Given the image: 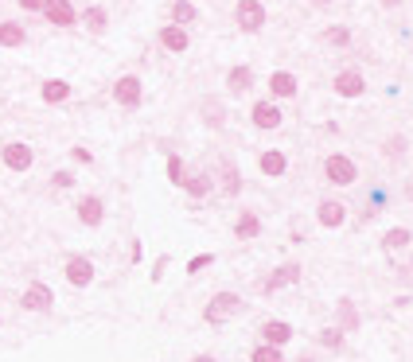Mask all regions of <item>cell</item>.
Returning a JSON list of instances; mask_svg holds the SVG:
<instances>
[{
    "label": "cell",
    "instance_id": "25",
    "mask_svg": "<svg viewBox=\"0 0 413 362\" xmlns=\"http://www.w3.org/2000/svg\"><path fill=\"white\" fill-rule=\"evenodd\" d=\"M82 23H86V31H94V36H102V31L110 28V12H105L102 4H90L86 12H82Z\"/></svg>",
    "mask_w": 413,
    "mask_h": 362
},
{
    "label": "cell",
    "instance_id": "5",
    "mask_svg": "<svg viewBox=\"0 0 413 362\" xmlns=\"http://www.w3.org/2000/svg\"><path fill=\"white\" fill-rule=\"evenodd\" d=\"M63 277H67L70 289H90L94 284V261L82 257V253H70L67 265H63Z\"/></svg>",
    "mask_w": 413,
    "mask_h": 362
},
{
    "label": "cell",
    "instance_id": "18",
    "mask_svg": "<svg viewBox=\"0 0 413 362\" xmlns=\"http://www.w3.org/2000/svg\"><path fill=\"white\" fill-rule=\"evenodd\" d=\"M296 90H300V82H296V74H288V70H273V74H269V94H273V102H285V97H296Z\"/></svg>",
    "mask_w": 413,
    "mask_h": 362
},
{
    "label": "cell",
    "instance_id": "13",
    "mask_svg": "<svg viewBox=\"0 0 413 362\" xmlns=\"http://www.w3.org/2000/svg\"><path fill=\"white\" fill-rule=\"evenodd\" d=\"M332 90L340 97H362V94H367V78H362V70H351V67H347V70L335 74Z\"/></svg>",
    "mask_w": 413,
    "mask_h": 362
},
{
    "label": "cell",
    "instance_id": "10",
    "mask_svg": "<svg viewBox=\"0 0 413 362\" xmlns=\"http://www.w3.org/2000/svg\"><path fill=\"white\" fill-rule=\"evenodd\" d=\"M300 277H304V269L296 265V261H285V265H277L273 273H269V281L261 284L266 292H281V289H293V284H300Z\"/></svg>",
    "mask_w": 413,
    "mask_h": 362
},
{
    "label": "cell",
    "instance_id": "38",
    "mask_svg": "<svg viewBox=\"0 0 413 362\" xmlns=\"http://www.w3.org/2000/svg\"><path fill=\"white\" fill-rule=\"evenodd\" d=\"M23 12H43V0H20Z\"/></svg>",
    "mask_w": 413,
    "mask_h": 362
},
{
    "label": "cell",
    "instance_id": "22",
    "mask_svg": "<svg viewBox=\"0 0 413 362\" xmlns=\"http://www.w3.org/2000/svg\"><path fill=\"white\" fill-rule=\"evenodd\" d=\"M413 245V230H406V226H390L382 234V250L386 253H398V250H409Z\"/></svg>",
    "mask_w": 413,
    "mask_h": 362
},
{
    "label": "cell",
    "instance_id": "7",
    "mask_svg": "<svg viewBox=\"0 0 413 362\" xmlns=\"http://www.w3.org/2000/svg\"><path fill=\"white\" fill-rule=\"evenodd\" d=\"M250 121H253V129H261V133H273V129H281L285 113H281V105L273 102V97H269V102H253Z\"/></svg>",
    "mask_w": 413,
    "mask_h": 362
},
{
    "label": "cell",
    "instance_id": "29",
    "mask_svg": "<svg viewBox=\"0 0 413 362\" xmlns=\"http://www.w3.org/2000/svg\"><path fill=\"white\" fill-rule=\"evenodd\" d=\"M250 362H285V351L269 347V343H258V347L250 351Z\"/></svg>",
    "mask_w": 413,
    "mask_h": 362
},
{
    "label": "cell",
    "instance_id": "14",
    "mask_svg": "<svg viewBox=\"0 0 413 362\" xmlns=\"http://www.w3.org/2000/svg\"><path fill=\"white\" fill-rule=\"evenodd\" d=\"M43 20L55 28H70V23H78V12L70 0H43Z\"/></svg>",
    "mask_w": 413,
    "mask_h": 362
},
{
    "label": "cell",
    "instance_id": "32",
    "mask_svg": "<svg viewBox=\"0 0 413 362\" xmlns=\"http://www.w3.org/2000/svg\"><path fill=\"white\" fill-rule=\"evenodd\" d=\"M206 265H214V253H195V257H192V261H187V273H192V277H195V273H203V269H206Z\"/></svg>",
    "mask_w": 413,
    "mask_h": 362
},
{
    "label": "cell",
    "instance_id": "34",
    "mask_svg": "<svg viewBox=\"0 0 413 362\" xmlns=\"http://www.w3.org/2000/svg\"><path fill=\"white\" fill-rule=\"evenodd\" d=\"M51 183H55V187H74V176H70V171H55Z\"/></svg>",
    "mask_w": 413,
    "mask_h": 362
},
{
    "label": "cell",
    "instance_id": "27",
    "mask_svg": "<svg viewBox=\"0 0 413 362\" xmlns=\"http://www.w3.org/2000/svg\"><path fill=\"white\" fill-rule=\"evenodd\" d=\"M199 20V8L192 4V0H172V23H179V28H187V23Z\"/></svg>",
    "mask_w": 413,
    "mask_h": 362
},
{
    "label": "cell",
    "instance_id": "37",
    "mask_svg": "<svg viewBox=\"0 0 413 362\" xmlns=\"http://www.w3.org/2000/svg\"><path fill=\"white\" fill-rule=\"evenodd\" d=\"M70 156H74L78 164H90V160H94V156H90V148H70Z\"/></svg>",
    "mask_w": 413,
    "mask_h": 362
},
{
    "label": "cell",
    "instance_id": "11",
    "mask_svg": "<svg viewBox=\"0 0 413 362\" xmlns=\"http://www.w3.org/2000/svg\"><path fill=\"white\" fill-rule=\"evenodd\" d=\"M316 222L324 230H340L343 222H347V203H340V199H320L316 203Z\"/></svg>",
    "mask_w": 413,
    "mask_h": 362
},
{
    "label": "cell",
    "instance_id": "30",
    "mask_svg": "<svg viewBox=\"0 0 413 362\" xmlns=\"http://www.w3.org/2000/svg\"><path fill=\"white\" fill-rule=\"evenodd\" d=\"M320 347H324V351H343L347 335L340 331V327H328V331H320Z\"/></svg>",
    "mask_w": 413,
    "mask_h": 362
},
{
    "label": "cell",
    "instance_id": "2",
    "mask_svg": "<svg viewBox=\"0 0 413 362\" xmlns=\"http://www.w3.org/2000/svg\"><path fill=\"white\" fill-rule=\"evenodd\" d=\"M324 179L332 187H351L355 179H359V164H355L347 152H332L324 160Z\"/></svg>",
    "mask_w": 413,
    "mask_h": 362
},
{
    "label": "cell",
    "instance_id": "19",
    "mask_svg": "<svg viewBox=\"0 0 413 362\" xmlns=\"http://www.w3.org/2000/svg\"><path fill=\"white\" fill-rule=\"evenodd\" d=\"M39 97H43L47 105H63L70 97V82H63V78H47L43 86H39Z\"/></svg>",
    "mask_w": 413,
    "mask_h": 362
},
{
    "label": "cell",
    "instance_id": "39",
    "mask_svg": "<svg viewBox=\"0 0 413 362\" xmlns=\"http://www.w3.org/2000/svg\"><path fill=\"white\" fill-rule=\"evenodd\" d=\"M195 362H214V358H211V355H199V358H195Z\"/></svg>",
    "mask_w": 413,
    "mask_h": 362
},
{
    "label": "cell",
    "instance_id": "1",
    "mask_svg": "<svg viewBox=\"0 0 413 362\" xmlns=\"http://www.w3.org/2000/svg\"><path fill=\"white\" fill-rule=\"evenodd\" d=\"M242 308H246V300L238 292H214L211 300H206V308H203V324L222 327V324H230Z\"/></svg>",
    "mask_w": 413,
    "mask_h": 362
},
{
    "label": "cell",
    "instance_id": "23",
    "mask_svg": "<svg viewBox=\"0 0 413 362\" xmlns=\"http://www.w3.org/2000/svg\"><path fill=\"white\" fill-rule=\"evenodd\" d=\"M222 195L226 199H238L242 195V171H238V164H222Z\"/></svg>",
    "mask_w": 413,
    "mask_h": 362
},
{
    "label": "cell",
    "instance_id": "6",
    "mask_svg": "<svg viewBox=\"0 0 413 362\" xmlns=\"http://www.w3.org/2000/svg\"><path fill=\"white\" fill-rule=\"evenodd\" d=\"M293 324L288 319H266V324L258 327V343H269V347H281L285 351L288 343H293Z\"/></svg>",
    "mask_w": 413,
    "mask_h": 362
},
{
    "label": "cell",
    "instance_id": "24",
    "mask_svg": "<svg viewBox=\"0 0 413 362\" xmlns=\"http://www.w3.org/2000/svg\"><path fill=\"white\" fill-rule=\"evenodd\" d=\"M28 43V31L16 20H0V47H23Z\"/></svg>",
    "mask_w": 413,
    "mask_h": 362
},
{
    "label": "cell",
    "instance_id": "26",
    "mask_svg": "<svg viewBox=\"0 0 413 362\" xmlns=\"http://www.w3.org/2000/svg\"><path fill=\"white\" fill-rule=\"evenodd\" d=\"M164 176H168V183H172V187H184V183H187V176H192V171H187V164L179 160L176 152H172L168 160H164Z\"/></svg>",
    "mask_w": 413,
    "mask_h": 362
},
{
    "label": "cell",
    "instance_id": "15",
    "mask_svg": "<svg viewBox=\"0 0 413 362\" xmlns=\"http://www.w3.org/2000/svg\"><path fill=\"white\" fill-rule=\"evenodd\" d=\"M74 215H78L82 226L94 230V226H102V222H105V203L98 199V195H82L78 207H74Z\"/></svg>",
    "mask_w": 413,
    "mask_h": 362
},
{
    "label": "cell",
    "instance_id": "21",
    "mask_svg": "<svg viewBox=\"0 0 413 362\" xmlns=\"http://www.w3.org/2000/svg\"><path fill=\"white\" fill-rule=\"evenodd\" d=\"M261 234V218L253 215V211H238L234 218V238H242V242H250V238Z\"/></svg>",
    "mask_w": 413,
    "mask_h": 362
},
{
    "label": "cell",
    "instance_id": "28",
    "mask_svg": "<svg viewBox=\"0 0 413 362\" xmlns=\"http://www.w3.org/2000/svg\"><path fill=\"white\" fill-rule=\"evenodd\" d=\"M184 191L192 195V199H206V195L214 191V179H211V176H203V171H195V176H187Z\"/></svg>",
    "mask_w": 413,
    "mask_h": 362
},
{
    "label": "cell",
    "instance_id": "33",
    "mask_svg": "<svg viewBox=\"0 0 413 362\" xmlns=\"http://www.w3.org/2000/svg\"><path fill=\"white\" fill-rule=\"evenodd\" d=\"M386 156H390V160H402V156H406V141H402V137H390V141H386Z\"/></svg>",
    "mask_w": 413,
    "mask_h": 362
},
{
    "label": "cell",
    "instance_id": "35",
    "mask_svg": "<svg viewBox=\"0 0 413 362\" xmlns=\"http://www.w3.org/2000/svg\"><path fill=\"white\" fill-rule=\"evenodd\" d=\"M164 269H168V253H164V257H156V265H152V281H160Z\"/></svg>",
    "mask_w": 413,
    "mask_h": 362
},
{
    "label": "cell",
    "instance_id": "36",
    "mask_svg": "<svg viewBox=\"0 0 413 362\" xmlns=\"http://www.w3.org/2000/svg\"><path fill=\"white\" fill-rule=\"evenodd\" d=\"M140 257H145V245H140L137 238H133V245H129V261H133V265H137Z\"/></svg>",
    "mask_w": 413,
    "mask_h": 362
},
{
    "label": "cell",
    "instance_id": "9",
    "mask_svg": "<svg viewBox=\"0 0 413 362\" xmlns=\"http://www.w3.org/2000/svg\"><path fill=\"white\" fill-rule=\"evenodd\" d=\"M20 308H28V312H51L55 308V292L47 289L43 281H31L28 289H23V296H20Z\"/></svg>",
    "mask_w": 413,
    "mask_h": 362
},
{
    "label": "cell",
    "instance_id": "8",
    "mask_svg": "<svg viewBox=\"0 0 413 362\" xmlns=\"http://www.w3.org/2000/svg\"><path fill=\"white\" fill-rule=\"evenodd\" d=\"M0 160H4L8 171H28L31 164H36V152H31L23 141H8L4 148H0Z\"/></svg>",
    "mask_w": 413,
    "mask_h": 362
},
{
    "label": "cell",
    "instance_id": "17",
    "mask_svg": "<svg viewBox=\"0 0 413 362\" xmlns=\"http://www.w3.org/2000/svg\"><path fill=\"white\" fill-rule=\"evenodd\" d=\"M156 39H160V47L172 51V55H184L187 47H192V36H187V28H179V23H164Z\"/></svg>",
    "mask_w": 413,
    "mask_h": 362
},
{
    "label": "cell",
    "instance_id": "31",
    "mask_svg": "<svg viewBox=\"0 0 413 362\" xmlns=\"http://www.w3.org/2000/svg\"><path fill=\"white\" fill-rule=\"evenodd\" d=\"M324 39L332 47H351V28H343V23H332V28L324 31Z\"/></svg>",
    "mask_w": 413,
    "mask_h": 362
},
{
    "label": "cell",
    "instance_id": "40",
    "mask_svg": "<svg viewBox=\"0 0 413 362\" xmlns=\"http://www.w3.org/2000/svg\"><path fill=\"white\" fill-rule=\"evenodd\" d=\"M406 195H409V199H413V183H409V187H406Z\"/></svg>",
    "mask_w": 413,
    "mask_h": 362
},
{
    "label": "cell",
    "instance_id": "12",
    "mask_svg": "<svg viewBox=\"0 0 413 362\" xmlns=\"http://www.w3.org/2000/svg\"><path fill=\"white\" fill-rule=\"evenodd\" d=\"M335 327H340L343 335H355L362 327V316H359L351 296H340V300H335Z\"/></svg>",
    "mask_w": 413,
    "mask_h": 362
},
{
    "label": "cell",
    "instance_id": "20",
    "mask_svg": "<svg viewBox=\"0 0 413 362\" xmlns=\"http://www.w3.org/2000/svg\"><path fill=\"white\" fill-rule=\"evenodd\" d=\"M250 86H253V70L246 67V63H238V67L226 70V90L230 94H246Z\"/></svg>",
    "mask_w": 413,
    "mask_h": 362
},
{
    "label": "cell",
    "instance_id": "3",
    "mask_svg": "<svg viewBox=\"0 0 413 362\" xmlns=\"http://www.w3.org/2000/svg\"><path fill=\"white\" fill-rule=\"evenodd\" d=\"M234 23H238V31H246V36H258V31L266 28V4H261V0H238Z\"/></svg>",
    "mask_w": 413,
    "mask_h": 362
},
{
    "label": "cell",
    "instance_id": "4",
    "mask_svg": "<svg viewBox=\"0 0 413 362\" xmlns=\"http://www.w3.org/2000/svg\"><path fill=\"white\" fill-rule=\"evenodd\" d=\"M140 97H145V82H140L137 74H121V78L113 82V102H117L121 110H137Z\"/></svg>",
    "mask_w": 413,
    "mask_h": 362
},
{
    "label": "cell",
    "instance_id": "16",
    "mask_svg": "<svg viewBox=\"0 0 413 362\" xmlns=\"http://www.w3.org/2000/svg\"><path fill=\"white\" fill-rule=\"evenodd\" d=\"M258 171L266 179H281V176H288V156L281 152V148H266V152L258 156Z\"/></svg>",
    "mask_w": 413,
    "mask_h": 362
}]
</instances>
